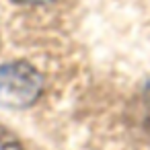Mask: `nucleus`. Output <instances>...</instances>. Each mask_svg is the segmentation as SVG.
<instances>
[{
	"instance_id": "nucleus-3",
	"label": "nucleus",
	"mask_w": 150,
	"mask_h": 150,
	"mask_svg": "<svg viewBox=\"0 0 150 150\" xmlns=\"http://www.w3.org/2000/svg\"><path fill=\"white\" fill-rule=\"evenodd\" d=\"M15 2H19V4H47L52 0H15Z\"/></svg>"
},
{
	"instance_id": "nucleus-2",
	"label": "nucleus",
	"mask_w": 150,
	"mask_h": 150,
	"mask_svg": "<svg viewBox=\"0 0 150 150\" xmlns=\"http://www.w3.org/2000/svg\"><path fill=\"white\" fill-rule=\"evenodd\" d=\"M0 150H23L17 136H13V132H8L2 125H0Z\"/></svg>"
},
{
	"instance_id": "nucleus-1",
	"label": "nucleus",
	"mask_w": 150,
	"mask_h": 150,
	"mask_svg": "<svg viewBox=\"0 0 150 150\" xmlns=\"http://www.w3.org/2000/svg\"><path fill=\"white\" fill-rule=\"evenodd\" d=\"M43 91L41 74L29 62H11L0 66V105L25 109L33 105Z\"/></svg>"
}]
</instances>
